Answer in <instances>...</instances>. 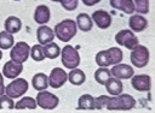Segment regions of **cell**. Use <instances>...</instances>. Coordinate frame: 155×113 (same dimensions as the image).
Segmentation results:
<instances>
[{
    "instance_id": "7a4b0ae2",
    "label": "cell",
    "mask_w": 155,
    "mask_h": 113,
    "mask_svg": "<svg viewBox=\"0 0 155 113\" xmlns=\"http://www.w3.org/2000/svg\"><path fill=\"white\" fill-rule=\"evenodd\" d=\"M53 31H54V35L62 42H68L76 35L78 25H76L75 20H73V19H63L62 22H59L54 25Z\"/></svg>"
},
{
    "instance_id": "52a82bcc",
    "label": "cell",
    "mask_w": 155,
    "mask_h": 113,
    "mask_svg": "<svg viewBox=\"0 0 155 113\" xmlns=\"http://www.w3.org/2000/svg\"><path fill=\"white\" fill-rule=\"evenodd\" d=\"M29 53H30L29 44H28L27 42L19 41V42L15 43L13 47L11 48L10 58H11V60H13V61H16V63H21V64H23L24 61L28 60V58H29Z\"/></svg>"
},
{
    "instance_id": "9a60e30c",
    "label": "cell",
    "mask_w": 155,
    "mask_h": 113,
    "mask_svg": "<svg viewBox=\"0 0 155 113\" xmlns=\"http://www.w3.org/2000/svg\"><path fill=\"white\" fill-rule=\"evenodd\" d=\"M54 36H56L54 31L51 28H48L47 25H45V24L39 26L38 30H36V38H38L39 43L42 44V46L48 43V42H52Z\"/></svg>"
},
{
    "instance_id": "83f0119b",
    "label": "cell",
    "mask_w": 155,
    "mask_h": 113,
    "mask_svg": "<svg viewBox=\"0 0 155 113\" xmlns=\"http://www.w3.org/2000/svg\"><path fill=\"white\" fill-rule=\"evenodd\" d=\"M110 77H111V73H110V70H108V67H99L94 72V79L101 85H104Z\"/></svg>"
},
{
    "instance_id": "5b68a950",
    "label": "cell",
    "mask_w": 155,
    "mask_h": 113,
    "mask_svg": "<svg viewBox=\"0 0 155 113\" xmlns=\"http://www.w3.org/2000/svg\"><path fill=\"white\" fill-rule=\"evenodd\" d=\"M35 100H36V105L39 107H41L42 109H46V111L54 109L59 103L58 96H56L54 94H52L50 91H46V89L39 91Z\"/></svg>"
},
{
    "instance_id": "3957f363",
    "label": "cell",
    "mask_w": 155,
    "mask_h": 113,
    "mask_svg": "<svg viewBox=\"0 0 155 113\" xmlns=\"http://www.w3.org/2000/svg\"><path fill=\"white\" fill-rule=\"evenodd\" d=\"M149 58H150V53L149 49L143 46V44H137L131 49V54H130V59L131 63L134 67L142 69L145 67L149 63Z\"/></svg>"
},
{
    "instance_id": "ba28073f",
    "label": "cell",
    "mask_w": 155,
    "mask_h": 113,
    "mask_svg": "<svg viewBox=\"0 0 155 113\" xmlns=\"http://www.w3.org/2000/svg\"><path fill=\"white\" fill-rule=\"evenodd\" d=\"M115 41L119 46H122L128 49H132L134 46L138 44V38L131 29H122L119 32H116Z\"/></svg>"
},
{
    "instance_id": "30bf717a",
    "label": "cell",
    "mask_w": 155,
    "mask_h": 113,
    "mask_svg": "<svg viewBox=\"0 0 155 113\" xmlns=\"http://www.w3.org/2000/svg\"><path fill=\"white\" fill-rule=\"evenodd\" d=\"M131 85L137 91H149L151 88V78L148 75H136L131 77Z\"/></svg>"
},
{
    "instance_id": "836d02e7",
    "label": "cell",
    "mask_w": 155,
    "mask_h": 113,
    "mask_svg": "<svg viewBox=\"0 0 155 113\" xmlns=\"http://www.w3.org/2000/svg\"><path fill=\"white\" fill-rule=\"evenodd\" d=\"M107 100H108V96H105V95H101L97 99H94V109L104 108L105 103H107Z\"/></svg>"
},
{
    "instance_id": "7c38bea8",
    "label": "cell",
    "mask_w": 155,
    "mask_h": 113,
    "mask_svg": "<svg viewBox=\"0 0 155 113\" xmlns=\"http://www.w3.org/2000/svg\"><path fill=\"white\" fill-rule=\"evenodd\" d=\"M110 73L114 77L119 78V79H128V78H131L133 76L134 71H133V67H131L130 65L119 63V64H115L111 67Z\"/></svg>"
},
{
    "instance_id": "1f68e13d",
    "label": "cell",
    "mask_w": 155,
    "mask_h": 113,
    "mask_svg": "<svg viewBox=\"0 0 155 113\" xmlns=\"http://www.w3.org/2000/svg\"><path fill=\"white\" fill-rule=\"evenodd\" d=\"M15 108V102L12 97L8 95H1L0 96V109H13Z\"/></svg>"
},
{
    "instance_id": "74e56055",
    "label": "cell",
    "mask_w": 155,
    "mask_h": 113,
    "mask_svg": "<svg viewBox=\"0 0 155 113\" xmlns=\"http://www.w3.org/2000/svg\"><path fill=\"white\" fill-rule=\"evenodd\" d=\"M13 1H19V0H13Z\"/></svg>"
},
{
    "instance_id": "d4e9b609",
    "label": "cell",
    "mask_w": 155,
    "mask_h": 113,
    "mask_svg": "<svg viewBox=\"0 0 155 113\" xmlns=\"http://www.w3.org/2000/svg\"><path fill=\"white\" fill-rule=\"evenodd\" d=\"M36 106V100H34L30 96H24L17 103H15L16 109H35Z\"/></svg>"
},
{
    "instance_id": "603a6c76",
    "label": "cell",
    "mask_w": 155,
    "mask_h": 113,
    "mask_svg": "<svg viewBox=\"0 0 155 113\" xmlns=\"http://www.w3.org/2000/svg\"><path fill=\"white\" fill-rule=\"evenodd\" d=\"M76 109H88L93 111L94 109V97L90 94H84L79 97L78 100V107Z\"/></svg>"
},
{
    "instance_id": "8992f818",
    "label": "cell",
    "mask_w": 155,
    "mask_h": 113,
    "mask_svg": "<svg viewBox=\"0 0 155 113\" xmlns=\"http://www.w3.org/2000/svg\"><path fill=\"white\" fill-rule=\"evenodd\" d=\"M28 82L24 78H15L7 87H5V94L12 99L23 96L28 90Z\"/></svg>"
},
{
    "instance_id": "d6986e66",
    "label": "cell",
    "mask_w": 155,
    "mask_h": 113,
    "mask_svg": "<svg viewBox=\"0 0 155 113\" xmlns=\"http://www.w3.org/2000/svg\"><path fill=\"white\" fill-rule=\"evenodd\" d=\"M31 85L38 91L45 90L48 87V77L44 72H38L31 78Z\"/></svg>"
},
{
    "instance_id": "9c48e42d",
    "label": "cell",
    "mask_w": 155,
    "mask_h": 113,
    "mask_svg": "<svg viewBox=\"0 0 155 113\" xmlns=\"http://www.w3.org/2000/svg\"><path fill=\"white\" fill-rule=\"evenodd\" d=\"M67 81H68V73L63 69H61V67L52 69V71L48 76V85L50 87L58 89V88L63 87Z\"/></svg>"
},
{
    "instance_id": "e0dca14e",
    "label": "cell",
    "mask_w": 155,
    "mask_h": 113,
    "mask_svg": "<svg viewBox=\"0 0 155 113\" xmlns=\"http://www.w3.org/2000/svg\"><path fill=\"white\" fill-rule=\"evenodd\" d=\"M50 17H51L50 8L46 5H39V6H36L35 12H34V20L38 24H41V25L46 24L50 20Z\"/></svg>"
},
{
    "instance_id": "ac0fdd59",
    "label": "cell",
    "mask_w": 155,
    "mask_h": 113,
    "mask_svg": "<svg viewBox=\"0 0 155 113\" xmlns=\"http://www.w3.org/2000/svg\"><path fill=\"white\" fill-rule=\"evenodd\" d=\"M105 89L110 95H119L122 93L124 89V84L121 82V79L116 78V77H110L107 82H105Z\"/></svg>"
},
{
    "instance_id": "5bb4252c",
    "label": "cell",
    "mask_w": 155,
    "mask_h": 113,
    "mask_svg": "<svg viewBox=\"0 0 155 113\" xmlns=\"http://www.w3.org/2000/svg\"><path fill=\"white\" fill-rule=\"evenodd\" d=\"M128 26L133 32H140L148 26V20L142 14H131L128 19Z\"/></svg>"
},
{
    "instance_id": "d590c367",
    "label": "cell",
    "mask_w": 155,
    "mask_h": 113,
    "mask_svg": "<svg viewBox=\"0 0 155 113\" xmlns=\"http://www.w3.org/2000/svg\"><path fill=\"white\" fill-rule=\"evenodd\" d=\"M99 1H101V0H82L84 5H86V6H93V5L98 4Z\"/></svg>"
},
{
    "instance_id": "4dcf8cb0",
    "label": "cell",
    "mask_w": 155,
    "mask_h": 113,
    "mask_svg": "<svg viewBox=\"0 0 155 113\" xmlns=\"http://www.w3.org/2000/svg\"><path fill=\"white\" fill-rule=\"evenodd\" d=\"M108 52H109V54H110L113 65L121 63L124 54H122V50H121L120 48H117V47H110V48H108Z\"/></svg>"
},
{
    "instance_id": "d6a6232c",
    "label": "cell",
    "mask_w": 155,
    "mask_h": 113,
    "mask_svg": "<svg viewBox=\"0 0 155 113\" xmlns=\"http://www.w3.org/2000/svg\"><path fill=\"white\" fill-rule=\"evenodd\" d=\"M56 2H59L62 7L67 11H74L78 7V0H52Z\"/></svg>"
},
{
    "instance_id": "277c9868",
    "label": "cell",
    "mask_w": 155,
    "mask_h": 113,
    "mask_svg": "<svg viewBox=\"0 0 155 113\" xmlns=\"http://www.w3.org/2000/svg\"><path fill=\"white\" fill-rule=\"evenodd\" d=\"M61 56H62L61 59L64 67H68L71 70L80 65V54L78 49L70 44H67L61 49Z\"/></svg>"
},
{
    "instance_id": "e575fe53",
    "label": "cell",
    "mask_w": 155,
    "mask_h": 113,
    "mask_svg": "<svg viewBox=\"0 0 155 113\" xmlns=\"http://www.w3.org/2000/svg\"><path fill=\"white\" fill-rule=\"evenodd\" d=\"M5 94V84H4V75L0 73V96Z\"/></svg>"
},
{
    "instance_id": "4fadbf2b",
    "label": "cell",
    "mask_w": 155,
    "mask_h": 113,
    "mask_svg": "<svg viewBox=\"0 0 155 113\" xmlns=\"http://www.w3.org/2000/svg\"><path fill=\"white\" fill-rule=\"evenodd\" d=\"M92 22H94L99 29H108L111 24V16L104 10H97L92 13Z\"/></svg>"
},
{
    "instance_id": "484cf974",
    "label": "cell",
    "mask_w": 155,
    "mask_h": 113,
    "mask_svg": "<svg viewBox=\"0 0 155 113\" xmlns=\"http://www.w3.org/2000/svg\"><path fill=\"white\" fill-rule=\"evenodd\" d=\"M15 44L13 35L8 31H1L0 32V49H10Z\"/></svg>"
},
{
    "instance_id": "44dd1931",
    "label": "cell",
    "mask_w": 155,
    "mask_h": 113,
    "mask_svg": "<svg viewBox=\"0 0 155 113\" xmlns=\"http://www.w3.org/2000/svg\"><path fill=\"white\" fill-rule=\"evenodd\" d=\"M75 23H76L78 28H79L81 31H84V32L90 31V30L92 29V26H93L92 18H91L87 13H80V14H78Z\"/></svg>"
},
{
    "instance_id": "4316f807",
    "label": "cell",
    "mask_w": 155,
    "mask_h": 113,
    "mask_svg": "<svg viewBox=\"0 0 155 113\" xmlns=\"http://www.w3.org/2000/svg\"><path fill=\"white\" fill-rule=\"evenodd\" d=\"M96 63L99 67H108V66L113 65L108 49L107 50H101L96 54Z\"/></svg>"
},
{
    "instance_id": "f1b7e54d",
    "label": "cell",
    "mask_w": 155,
    "mask_h": 113,
    "mask_svg": "<svg viewBox=\"0 0 155 113\" xmlns=\"http://www.w3.org/2000/svg\"><path fill=\"white\" fill-rule=\"evenodd\" d=\"M30 56H31L33 60H35V61H42V60L45 59L42 44H34V46L30 48Z\"/></svg>"
},
{
    "instance_id": "f546056e",
    "label": "cell",
    "mask_w": 155,
    "mask_h": 113,
    "mask_svg": "<svg viewBox=\"0 0 155 113\" xmlns=\"http://www.w3.org/2000/svg\"><path fill=\"white\" fill-rule=\"evenodd\" d=\"M134 4V11L139 14H147L149 13V0H133Z\"/></svg>"
},
{
    "instance_id": "8fae6325",
    "label": "cell",
    "mask_w": 155,
    "mask_h": 113,
    "mask_svg": "<svg viewBox=\"0 0 155 113\" xmlns=\"http://www.w3.org/2000/svg\"><path fill=\"white\" fill-rule=\"evenodd\" d=\"M22 71H23V64L16 63L13 60H8L2 66V75H4V77H6L8 79L17 78L22 73Z\"/></svg>"
},
{
    "instance_id": "cb8c5ba5",
    "label": "cell",
    "mask_w": 155,
    "mask_h": 113,
    "mask_svg": "<svg viewBox=\"0 0 155 113\" xmlns=\"http://www.w3.org/2000/svg\"><path fill=\"white\" fill-rule=\"evenodd\" d=\"M42 49H44L45 58H48V59H56L61 54V47L54 42H48L44 44Z\"/></svg>"
},
{
    "instance_id": "ffe728a7",
    "label": "cell",
    "mask_w": 155,
    "mask_h": 113,
    "mask_svg": "<svg viewBox=\"0 0 155 113\" xmlns=\"http://www.w3.org/2000/svg\"><path fill=\"white\" fill-rule=\"evenodd\" d=\"M4 26H5V30L8 31L10 34H17L19 32L21 28H22V22L18 17L16 16H10L5 19V23H4Z\"/></svg>"
},
{
    "instance_id": "6da1fadb",
    "label": "cell",
    "mask_w": 155,
    "mask_h": 113,
    "mask_svg": "<svg viewBox=\"0 0 155 113\" xmlns=\"http://www.w3.org/2000/svg\"><path fill=\"white\" fill-rule=\"evenodd\" d=\"M136 106V99L130 94L108 96L105 107L109 111H130Z\"/></svg>"
},
{
    "instance_id": "8d00e7d4",
    "label": "cell",
    "mask_w": 155,
    "mask_h": 113,
    "mask_svg": "<svg viewBox=\"0 0 155 113\" xmlns=\"http://www.w3.org/2000/svg\"><path fill=\"white\" fill-rule=\"evenodd\" d=\"M1 58H2V52L0 50V60H1Z\"/></svg>"
},
{
    "instance_id": "7402d4cb",
    "label": "cell",
    "mask_w": 155,
    "mask_h": 113,
    "mask_svg": "<svg viewBox=\"0 0 155 113\" xmlns=\"http://www.w3.org/2000/svg\"><path fill=\"white\" fill-rule=\"evenodd\" d=\"M68 81L73 85H81L86 81V75L82 70L80 69H71V71L68 73Z\"/></svg>"
},
{
    "instance_id": "2e32d148",
    "label": "cell",
    "mask_w": 155,
    "mask_h": 113,
    "mask_svg": "<svg viewBox=\"0 0 155 113\" xmlns=\"http://www.w3.org/2000/svg\"><path fill=\"white\" fill-rule=\"evenodd\" d=\"M109 4L113 8L121 10L124 13H127V14H133L134 13L133 0H109Z\"/></svg>"
}]
</instances>
